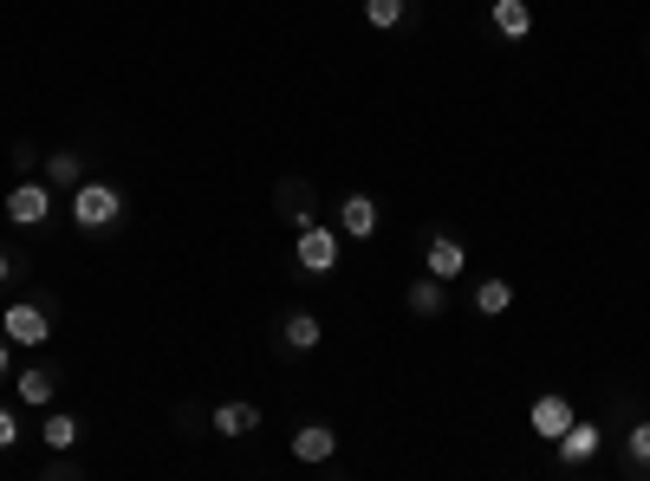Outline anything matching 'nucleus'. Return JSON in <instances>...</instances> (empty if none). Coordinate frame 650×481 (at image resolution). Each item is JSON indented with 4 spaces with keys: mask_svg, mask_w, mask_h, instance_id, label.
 <instances>
[{
    "mask_svg": "<svg viewBox=\"0 0 650 481\" xmlns=\"http://www.w3.org/2000/svg\"><path fill=\"white\" fill-rule=\"evenodd\" d=\"M117 215H124V189H117V182H78V189H72V221H78L85 235L117 228Z\"/></svg>",
    "mask_w": 650,
    "mask_h": 481,
    "instance_id": "1",
    "label": "nucleus"
},
{
    "mask_svg": "<svg viewBox=\"0 0 650 481\" xmlns=\"http://www.w3.org/2000/svg\"><path fill=\"white\" fill-rule=\"evenodd\" d=\"M293 254H299V267H306V274H319V280H326V274H339V254H345V248H339V228L299 221V241H293Z\"/></svg>",
    "mask_w": 650,
    "mask_h": 481,
    "instance_id": "2",
    "label": "nucleus"
},
{
    "mask_svg": "<svg viewBox=\"0 0 650 481\" xmlns=\"http://www.w3.org/2000/svg\"><path fill=\"white\" fill-rule=\"evenodd\" d=\"M46 215H52V182H46V176H26V182H13V189H7V221L39 228Z\"/></svg>",
    "mask_w": 650,
    "mask_h": 481,
    "instance_id": "3",
    "label": "nucleus"
},
{
    "mask_svg": "<svg viewBox=\"0 0 650 481\" xmlns=\"http://www.w3.org/2000/svg\"><path fill=\"white\" fill-rule=\"evenodd\" d=\"M0 332H7L13 345H26V352H33V345H46V339H52V319H46V306H33V300H13V306L0 313Z\"/></svg>",
    "mask_w": 650,
    "mask_h": 481,
    "instance_id": "4",
    "label": "nucleus"
},
{
    "mask_svg": "<svg viewBox=\"0 0 650 481\" xmlns=\"http://www.w3.org/2000/svg\"><path fill=\"white\" fill-rule=\"evenodd\" d=\"M423 261H430V274H436V280H456V274L469 267V248H462V235H449V228H430V241H423Z\"/></svg>",
    "mask_w": 650,
    "mask_h": 481,
    "instance_id": "5",
    "label": "nucleus"
},
{
    "mask_svg": "<svg viewBox=\"0 0 650 481\" xmlns=\"http://www.w3.org/2000/svg\"><path fill=\"white\" fill-rule=\"evenodd\" d=\"M527 423H534V436H540V443H560V436H566V423H573V397H560V391L534 397Z\"/></svg>",
    "mask_w": 650,
    "mask_h": 481,
    "instance_id": "6",
    "label": "nucleus"
},
{
    "mask_svg": "<svg viewBox=\"0 0 650 481\" xmlns=\"http://www.w3.org/2000/svg\"><path fill=\"white\" fill-rule=\"evenodd\" d=\"M553 456H560L566 469H586V463L599 456V423H586V417H573V423H566V436L553 443Z\"/></svg>",
    "mask_w": 650,
    "mask_h": 481,
    "instance_id": "7",
    "label": "nucleus"
},
{
    "mask_svg": "<svg viewBox=\"0 0 650 481\" xmlns=\"http://www.w3.org/2000/svg\"><path fill=\"white\" fill-rule=\"evenodd\" d=\"M332 450H339V436H332L326 423H306V430H293V463L319 469V463H332Z\"/></svg>",
    "mask_w": 650,
    "mask_h": 481,
    "instance_id": "8",
    "label": "nucleus"
},
{
    "mask_svg": "<svg viewBox=\"0 0 650 481\" xmlns=\"http://www.w3.org/2000/svg\"><path fill=\"white\" fill-rule=\"evenodd\" d=\"M339 235L371 241V235H378V202H371V195H345V208H339Z\"/></svg>",
    "mask_w": 650,
    "mask_h": 481,
    "instance_id": "9",
    "label": "nucleus"
},
{
    "mask_svg": "<svg viewBox=\"0 0 650 481\" xmlns=\"http://www.w3.org/2000/svg\"><path fill=\"white\" fill-rule=\"evenodd\" d=\"M319 339H326V326H319L313 313H286V326H280V345H286L293 358H306V352H319Z\"/></svg>",
    "mask_w": 650,
    "mask_h": 481,
    "instance_id": "10",
    "label": "nucleus"
},
{
    "mask_svg": "<svg viewBox=\"0 0 650 481\" xmlns=\"http://www.w3.org/2000/svg\"><path fill=\"white\" fill-rule=\"evenodd\" d=\"M488 20H495L501 39H527V33H534V7H527V0H495Z\"/></svg>",
    "mask_w": 650,
    "mask_h": 481,
    "instance_id": "11",
    "label": "nucleus"
},
{
    "mask_svg": "<svg viewBox=\"0 0 650 481\" xmlns=\"http://www.w3.org/2000/svg\"><path fill=\"white\" fill-rule=\"evenodd\" d=\"M208 423H215V436H254V430H260V410H254V404H221Z\"/></svg>",
    "mask_w": 650,
    "mask_h": 481,
    "instance_id": "12",
    "label": "nucleus"
},
{
    "mask_svg": "<svg viewBox=\"0 0 650 481\" xmlns=\"http://www.w3.org/2000/svg\"><path fill=\"white\" fill-rule=\"evenodd\" d=\"M46 182H52V189H78V182H85V156H78V150H52V156H46Z\"/></svg>",
    "mask_w": 650,
    "mask_h": 481,
    "instance_id": "13",
    "label": "nucleus"
},
{
    "mask_svg": "<svg viewBox=\"0 0 650 481\" xmlns=\"http://www.w3.org/2000/svg\"><path fill=\"white\" fill-rule=\"evenodd\" d=\"M13 384H20V404H52V391H59V378H52L46 365H26Z\"/></svg>",
    "mask_w": 650,
    "mask_h": 481,
    "instance_id": "14",
    "label": "nucleus"
},
{
    "mask_svg": "<svg viewBox=\"0 0 650 481\" xmlns=\"http://www.w3.org/2000/svg\"><path fill=\"white\" fill-rule=\"evenodd\" d=\"M410 313H417V319H436V313H443V280H436V274H423V280L410 287Z\"/></svg>",
    "mask_w": 650,
    "mask_h": 481,
    "instance_id": "15",
    "label": "nucleus"
},
{
    "mask_svg": "<svg viewBox=\"0 0 650 481\" xmlns=\"http://www.w3.org/2000/svg\"><path fill=\"white\" fill-rule=\"evenodd\" d=\"M508 306H514V287H508V280H475V313L495 319V313H508Z\"/></svg>",
    "mask_w": 650,
    "mask_h": 481,
    "instance_id": "16",
    "label": "nucleus"
},
{
    "mask_svg": "<svg viewBox=\"0 0 650 481\" xmlns=\"http://www.w3.org/2000/svg\"><path fill=\"white\" fill-rule=\"evenodd\" d=\"M39 436H46V443H52V450H72V443H78V417H72V410H52V417H46V430H39Z\"/></svg>",
    "mask_w": 650,
    "mask_h": 481,
    "instance_id": "17",
    "label": "nucleus"
},
{
    "mask_svg": "<svg viewBox=\"0 0 650 481\" xmlns=\"http://www.w3.org/2000/svg\"><path fill=\"white\" fill-rule=\"evenodd\" d=\"M404 13H410V0H365V20H371L378 33H391V26H404Z\"/></svg>",
    "mask_w": 650,
    "mask_h": 481,
    "instance_id": "18",
    "label": "nucleus"
},
{
    "mask_svg": "<svg viewBox=\"0 0 650 481\" xmlns=\"http://www.w3.org/2000/svg\"><path fill=\"white\" fill-rule=\"evenodd\" d=\"M625 463H632L638 476H650V423H638V430L625 436Z\"/></svg>",
    "mask_w": 650,
    "mask_h": 481,
    "instance_id": "19",
    "label": "nucleus"
},
{
    "mask_svg": "<svg viewBox=\"0 0 650 481\" xmlns=\"http://www.w3.org/2000/svg\"><path fill=\"white\" fill-rule=\"evenodd\" d=\"M46 481H78V469L65 463V450H52V463H46Z\"/></svg>",
    "mask_w": 650,
    "mask_h": 481,
    "instance_id": "20",
    "label": "nucleus"
},
{
    "mask_svg": "<svg viewBox=\"0 0 650 481\" xmlns=\"http://www.w3.org/2000/svg\"><path fill=\"white\" fill-rule=\"evenodd\" d=\"M13 443H20V417L0 404V450H13Z\"/></svg>",
    "mask_w": 650,
    "mask_h": 481,
    "instance_id": "21",
    "label": "nucleus"
},
{
    "mask_svg": "<svg viewBox=\"0 0 650 481\" xmlns=\"http://www.w3.org/2000/svg\"><path fill=\"white\" fill-rule=\"evenodd\" d=\"M7 371H13V339L0 332V378H7Z\"/></svg>",
    "mask_w": 650,
    "mask_h": 481,
    "instance_id": "22",
    "label": "nucleus"
},
{
    "mask_svg": "<svg viewBox=\"0 0 650 481\" xmlns=\"http://www.w3.org/2000/svg\"><path fill=\"white\" fill-rule=\"evenodd\" d=\"M7 274H13V261H7V254H0V287H7Z\"/></svg>",
    "mask_w": 650,
    "mask_h": 481,
    "instance_id": "23",
    "label": "nucleus"
}]
</instances>
